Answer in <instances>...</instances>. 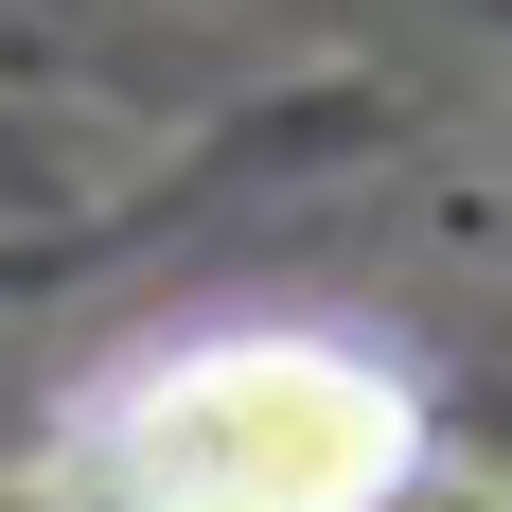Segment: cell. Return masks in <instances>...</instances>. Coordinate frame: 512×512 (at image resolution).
<instances>
[{"mask_svg":"<svg viewBox=\"0 0 512 512\" xmlns=\"http://www.w3.org/2000/svg\"><path fill=\"white\" fill-rule=\"evenodd\" d=\"M424 477V389L336 318H195L71 389L53 512H389Z\"/></svg>","mask_w":512,"mask_h":512,"instance_id":"1","label":"cell"}]
</instances>
